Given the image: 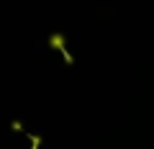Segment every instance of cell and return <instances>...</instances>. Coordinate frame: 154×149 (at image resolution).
<instances>
[{
  "instance_id": "cell-1",
  "label": "cell",
  "mask_w": 154,
  "mask_h": 149,
  "mask_svg": "<svg viewBox=\"0 0 154 149\" xmlns=\"http://www.w3.org/2000/svg\"><path fill=\"white\" fill-rule=\"evenodd\" d=\"M49 44L54 46V49H62V51H64V36H62V33H54V36L49 39Z\"/></svg>"
}]
</instances>
